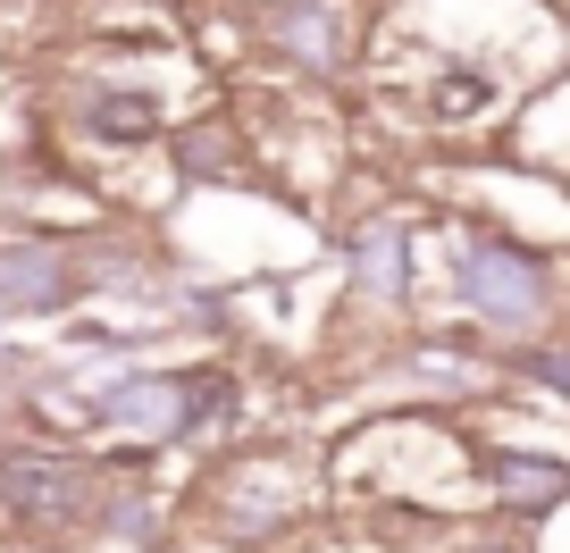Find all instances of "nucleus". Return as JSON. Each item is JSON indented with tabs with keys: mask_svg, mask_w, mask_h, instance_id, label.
Instances as JSON below:
<instances>
[{
	"mask_svg": "<svg viewBox=\"0 0 570 553\" xmlns=\"http://www.w3.org/2000/svg\"><path fill=\"white\" fill-rule=\"evenodd\" d=\"M479 294H495V303L512 310V319H520V310L537 303V286H529V277H520L512 260H495V251H487V260H479Z\"/></svg>",
	"mask_w": 570,
	"mask_h": 553,
	"instance_id": "f257e3e1",
	"label": "nucleus"
},
{
	"mask_svg": "<svg viewBox=\"0 0 570 553\" xmlns=\"http://www.w3.org/2000/svg\"><path fill=\"white\" fill-rule=\"evenodd\" d=\"M503 486H512V495H529V503H546V495H562V470H537V462H503Z\"/></svg>",
	"mask_w": 570,
	"mask_h": 553,
	"instance_id": "f03ea898",
	"label": "nucleus"
}]
</instances>
